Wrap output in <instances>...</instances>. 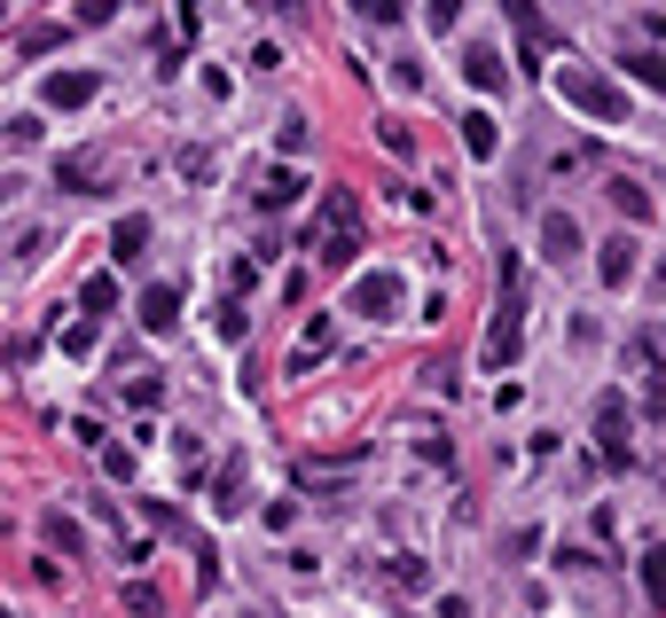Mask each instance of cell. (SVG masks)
Returning <instances> with one entry per match:
<instances>
[{
	"label": "cell",
	"instance_id": "23",
	"mask_svg": "<svg viewBox=\"0 0 666 618\" xmlns=\"http://www.w3.org/2000/svg\"><path fill=\"white\" fill-rule=\"evenodd\" d=\"M627 71H635L643 86H658V95H666V55H627Z\"/></svg>",
	"mask_w": 666,
	"mask_h": 618
},
{
	"label": "cell",
	"instance_id": "27",
	"mask_svg": "<svg viewBox=\"0 0 666 618\" xmlns=\"http://www.w3.org/2000/svg\"><path fill=\"white\" fill-rule=\"evenodd\" d=\"M353 9H361L369 24H400V0H353Z\"/></svg>",
	"mask_w": 666,
	"mask_h": 618
},
{
	"label": "cell",
	"instance_id": "3",
	"mask_svg": "<svg viewBox=\"0 0 666 618\" xmlns=\"http://www.w3.org/2000/svg\"><path fill=\"white\" fill-rule=\"evenodd\" d=\"M400 298H408V283H400L392 267H369V275H353V290H346V313L392 321V313H400Z\"/></svg>",
	"mask_w": 666,
	"mask_h": 618
},
{
	"label": "cell",
	"instance_id": "12",
	"mask_svg": "<svg viewBox=\"0 0 666 618\" xmlns=\"http://www.w3.org/2000/svg\"><path fill=\"white\" fill-rule=\"evenodd\" d=\"M173 321H181V290H173V283H157V290L141 298V329H157V337H165Z\"/></svg>",
	"mask_w": 666,
	"mask_h": 618
},
{
	"label": "cell",
	"instance_id": "9",
	"mask_svg": "<svg viewBox=\"0 0 666 618\" xmlns=\"http://www.w3.org/2000/svg\"><path fill=\"white\" fill-rule=\"evenodd\" d=\"M298 196H306V172H290V164H275L260 181V212H290Z\"/></svg>",
	"mask_w": 666,
	"mask_h": 618
},
{
	"label": "cell",
	"instance_id": "17",
	"mask_svg": "<svg viewBox=\"0 0 666 618\" xmlns=\"http://www.w3.org/2000/svg\"><path fill=\"white\" fill-rule=\"evenodd\" d=\"M78 306H87V313H118V283H110V275H87V290H78Z\"/></svg>",
	"mask_w": 666,
	"mask_h": 618
},
{
	"label": "cell",
	"instance_id": "4",
	"mask_svg": "<svg viewBox=\"0 0 666 618\" xmlns=\"http://www.w3.org/2000/svg\"><path fill=\"white\" fill-rule=\"evenodd\" d=\"M589 430H596V447H604V462H627V455H635V438H627V399H620V392H604V399H596V415H589Z\"/></svg>",
	"mask_w": 666,
	"mask_h": 618
},
{
	"label": "cell",
	"instance_id": "22",
	"mask_svg": "<svg viewBox=\"0 0 666 618\" xmlns=\"http://www.w3.org/2000/svg\"><path fill=\"white\" fill-rule=\"evenodd\" d=\"M126 610H134V618H157V610H165V595H157L149 579H134V587H126Z\"/></svg>",
	"mask_w": 666,
	"mask_h": 618
},
{
	"label": "cell",
	"instance_id": "6",
	"mask_svg": "<svg viewBox=\"0 0 666 618\" xmlns=\"http://www.w3.org/2000/svg\"><path fill=\"white\" fill-rule=\"evenodd\" d=\"M541 258L549 267H572L580 258V220L572 212H541Z\"/></svg>",
	"mask_w": 666,
	"mask_h": 618
},
{
	"label": "cell",
	"instance_id": "19",
	"mask_svg": "<svg viewBox=\"0 0 666 618\" xmlns=\"http://www.w3.org/2000/svg\"><path fill=\"white\" fill-rule=\"evenodd\" d=\"M212 329H220V344H243V329H252V321H243V306H235V298H220Z\"/></svg>",
	"mask_w": 666,
	"mask_h": 618
},
{
	"label": "cell",
	"instance_id": "30",
	"mask_svg": "<svg viewBox=\"0 0 666 618\" xmlns=\"http://www.w3.org/2000/svg\"><path fill=\"white\" fill-rule=\"evenodd\" d=\"M126 399H134V407H141V415H149V407H157V399H165V392H157V376H141V384H126Z\"/></svg>",
	"mask_w": 666,
	"mask_h": 618
},
{
	"label": "cell",
	"instance_id": "29",
	"mask_svg": "<svg viewBox=\"0 0 666 618\" xmlns=\"http://www.w3.org/2000/svg\"><path fill=\"white\" fill-rule=\"evenodd\" d=\"M118 17V0H78V24H110Z\"/></svg>",
	"mask_w": 666,
	"mask_h": 618
},
{
	"label": "cell",
	"instance_id": "16",
	"mask_svg": "<svg viewBox=\"0 0 666 618\" xmlns=\"http://www.w3.org/2000/svg\"><path fill=\"white\" fill-rule=\"evenodd\" d=\"M643 595H651V610H666V541L643 548Z\"/></svg>",
	"mask_w": 666,
	"mask_h": 618
},
{
	"label": "cell",
	"instance_id": "10",
	"mask_svg": "<svg viewBox=\"0 0 666 618\" xmlns=\"http://www.w3.org/2000/svg\"><path fill=\"white\" fill-rule=\"evenodd\" d=\"M141 251H149V220H141V212H126V220L110 227V258H118V267H134Z\"/></svg>",
	"mask_w": 666,
	"mask_h": 618
},
{
	"label": "cell",
	"instance_id": "8",
	"mask_svg": "<svg viewBox=\"0 0 666 618\" xmlns=\"http://www.w3.org/2000/svg\"><path fill=\"white\" fill-rule=\"evenodd\" d=\"M329 344H338V321H329V313H314V321H306V337H298V352H290V376H306Z\"/></svg>",
	"mask_w": 666,
	"mask_h": 618
},
{
	"label": "cell",
	"instance_id": "25",
	"mask_svg": "<svg viewBox=\"0 0 666 618\" xmlns=\"http://www.w3.org/2000/svg\"><path fill=\"white\" fill-rule=\"evenodd\" d=\"M643 415L666 423V369H651V392H643Z\"/></svg>",
	"mask_w": 666,
	"mask_h": 618
},
{
	"label": "cell",
	"instance_id": "20",
	"mask_svg": "<svg viewBox=\"0 0 666 618\" xmlns=\"http://www.w3.org/2000/svg\"><path fill=\"white\" fill-rule=\"evenodd\" d=\"M392 579L424 595V587H432V564H424V556H392Z\"/></svg>",
	"mask_w": 666,
	"mask_h": 618
},
{
	"label": "cell",
	"instance_id": "14",
	"mask_svg": "<svg viewBox=\"0 0 666 618\" xmlns=\"http://www.w3.org/2000/svg\"><path fill=\"white\" fill-rule=\"evenodd\" d=\"M243 486H252V478H243V462H228V470L212 478V509H220V516H235V509H243Z\"/></svg>",
	"mask_w": 666,
	"mask_h": 618
},
{
	"label": "cell",
	"instance_id": "15",
	"mask_svg": "<svg viewBox=\"0 0 666 618\" xmlns=\"http://www.w3.org/2000/svg\"><path fill=\"white\" fill-rule=\"evenodd\" d=\"M604 189H612V204H620L627 220H651V196H643V181H627V172H612Z\"/></svg>",
	"mask_w": 666,
	"mask_h": 618
},
{
	"label": "cell",
	"instance_id": "24",
	"mask_svg": "<svg viewBox=\"0 0 666 618\" xmlns=\"http://www.w3.org/2000/svg\"><path fill=\"white\" fill-rule=\"evenodd\" d=\"M63 352H71V361H87V352H95V321H78V329H63Z\"/></svg>",
	"mask_w": 666,
	"mask_h": 618
},
{
	"label": "cell",
	"instance_id": "7",
	"mask_svg": "<svg viewBox=\"0 0 666 618\" xmlns=\"http://www.w3.org/2000/svg\"><path fill=\"white\" fill-rule=\"evenodd\" d=\"M596 275H604V290H627V283H635V235H604Z\"/></svg>",
	"mask_w": 666,
	"mask_h": 618
},
{
	"label": "cell",
	"instance_id": "26",
	"mask_svg": "<svg viewBox=\"0 0 666 618\" xmlns=\"http://www.w3.org/2000/svg\"><path fill=\"white\" fill-rule=\"evenodd\" d=\"M87 181H95V164H87V157H63V189L87 196Z\"/></svg>",
	"mask_w": 666,
	"mask_h": 618
},
{
	"label": "cell",
	"instance_id": "1",
	"mask_svg": "<svg viewBox=\"0 0 666 618\" xmlns=\"http://www.w3.org/2000/svg\"><path fill=\"white\" fill-rule=\"evenodd\" d=\"M557 95L572 103V110H589V118H604V126H627V95L612 78H596V71H580V63H557Z\"/></svg>",
	"mask_w": 666,
	"mask_h": 618
},
{
	"label": "cell",
	"instance_id": "5",
	"mask_svg": "<svg viewBox=\"0 0 666 618\" xmlns=\"http://www.w3.org/2000/svg\"><path fill=\"white\" fill-rule=\"evenodd\" d=\"M95 86H103L95 71H47L40 103H47V110H87V103H95Z\"/></svg>",
	"mask_w": 666,
	"mask_h": 618
},
{
	"label": "cell",
	"instance_id": "11",
	"mask_svg": "<svg viewBox=\"0 0 666 618\" xmlns=\"http://www.w3.org/2000/svg\"><path fill=\"white\" fill-rule=\"evenodd\" d=\"M463 78L478 86V95H503L510 71H503V55H494V47H471V55H463Z\"/></svg>",
	"mask_w": 666,
	"mask_h": 618
},
{
	"label": "cell",
	"instance_id": "13",
	"mask_svg": "<svg viewBox=\"0 0 666 618\" xmlns=\"http://www.w3.org/2000/svg\"><path fill=\"white\" fill-rule=\"evenodd\" d=\"M463 149H471V157H478V164H486V157H494V149H503V126H494V118H486V110H471V118H463Z\"/></svg>",
	"mask_w": 666,
	"mask_h": 618
},
{
	"label": "cell",
	"instance_id": "2",
	"mask_svg": "<svg viewBox=\"0 0 666 618\" xmlns=\"http://www.w3.org/2000/svg\"><path fill=\"white\" fill-rule=\"evenodd\" d=\"M503 283H510V298H503V313H494V329H486L478 369H510L518 361V337H526V275H518V258L503 267Z\"/></svg>",
	"mask_w": 666,
	"mask_h": 618
},
{
	"label": "cell",
	"instance_id": "28",
	"mask_svg": "<svg viewBox=\"0 0 666 618\" xmlns=\"http://www.w3.org/2000/svg\"><path fill=\"white\" fill-rule=\"evenodd\" d=\"M32 258H47V235H32V227H24V235H17V267H32Z\"/></svg>",
	"mask_w": 666,
	"mask_h": 618
},
{
	"label": "cell",
	"instance_id": "31",
	"mask_svg": "<svg viewBox=\"0 0 666 618\" xmlns=\"http://www.w3.org/2000/svg\"><path fill=\"white\" fill-rule=\"evenodd\" d=\"M455 17H463V0H432V24H440V32H447Z\"/></svg>",
	"mask_w": 666,
	"mask_h": 618
},
{
	"label": "cell",
	"instance_id": "21",
	"mask_svg": "<svg viewBox=\"0 0 666 618\" xmlns=\"http://www.w3.org/2000/svg\"><path fill=\"white\" fill-rule=\"evenodd\" d=\"M63 47V24H40V32H17V55H47Z\"/></svg>",
	"mask_w": 666,
	"mask_h": 618
},
{
	"label": "cell",
	"instance_id": "18",
	"mask_svg": "<svg viewBox=\"0 0 666 618\" xmlns=\"http://www.w3.org/2000/svg\"><path fill=\"white\" fill-rule=\"evenodd\" d=\"M40 533H47V548H63V556H78L87 541H78V524L71 516H40Z\"/></svg>",
	"mask_w": 666,
	"mask_h": 618
}]
</instances>
